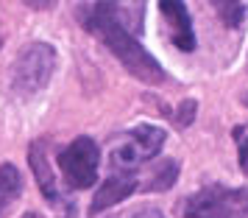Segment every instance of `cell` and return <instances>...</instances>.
Masks as SVG:
<instances>
[{
  "mask_svg": "<svg viewBox=\"0 0 248 218\" xmlns=\"http://www.w3.org/2000/svg\"><path fill=\"white\" fill-rule=\"evenodd\" d=\"M98 165H101V149L92 137L73 140L59 154V168H62L64 182L70 187H78V190L90 187L98 179Z\"/></svg>",
  "mask_w": 248,
  "mask_h": 218,
  "instance_id": "cell-5",
  "label": "cell"
},
{
  "mask_svg": "<svg viewBox=\"0 0 248 218\" xmlns=\"http://www.w3.org/2000/svg\"><path fill=\"white\" fill-rule=\"evenodd\" d=\"M12 70H14L12 81H14V87H17V92L34 95L53 76V70H56V50L47 42H34V45H28L17 56Z\"/></svg>",
  "mask_w": 248,
  "mask_h": 218,
  "instance_id": "cell-4",
  "label": "cell"
},
{
  "mask_svg": "<svg viewBox=\"0 0 248 218\" xmlns=\"http://www.w3.org/2000/svg\"><path fill=\"white\" fill-rule=\"evenodd\" d=\"M217 12L223 17V23L232 25V28L246 20V6L243 3H217Z\"/></svg>",
  "mask_w": 248,
  "mask_h": 218,
  "instance_id": "cell-11",
  "label": "cell"
},
{
  "mask_svg": "<svg viewBox=\"0 0 248 218\" xmlns=\"http://www.w3.org/2000/svg\"><path fill=\"white\" fill-rule=\"evenodd\" d=\"M78 14L84 20V25L90 28L92 34L101 36L103 45L123 62V67L134 79L145 81V84H162L165 81L162 65L137 42V36L123 25V20H120V3H92V6H84Z\"/></svg>",
  "mask_w": 248,
  "mask_h": 218,
  "instance_id": "cell-1",
  "label": "cell"
},
{
  "mask_svg": "<svg viewBox=\"0 0 248 218\" xmlns=\"http://www.w3.org/2000/svg\"><path fill=\"white\" fill-rule=\"evenodd\" d=\"M23 190V182H20V173L14 165H0V218L9 216L12 204L17 201V196Z\"/></svg>",
  "mask_w": 248,
  "mask_h": 218,
  "instance_id": "cell-10",
  "label": "cell"
},
{
  "mask_svg": "<svg viewBox=\"0 0 248 218\" xmlns=\"http://www.w3.org/2000/svg\"><path fill=\"white\" fill-rule=\"evenodd\" d=\"M232 137H234V143H237L240 165H243V171L248 173V123H243V126H237L234 132H232Z\"/></svg>",
  "mask_w": 248,
  "mask_h": 218,
  "instance_id": "cell-12",
  "label": "cell"
},
{
  "mask_svg": "<svg viewBox=\"0 0 248 218\" xmlns=\"http://www.w3.org/2000/svg\"><path fill=\"white\" fill-rule=\"evenodd\" d=\"M187 218H248V187L209 184L184 201Z\"/></svg>",
  "mask_w": 248,
  "mask_h": 218,
  "instance_id": "cell-3",
  "label": "cell"
},
{
  "mask_svg": "<svg viewBox=\"0 0 248 218\" xmlns=\"http://www.w3.org/2000/svg\"><path fill=\"white\" fill-rule=\"evenodd\" d=\"M192 117H195V101H184L179 109V126H187V123H192Z\"/></svg>",
  "mask_w": 248,
  "mask_h": 218,
  "instance_id": "cell-13",
  "label": "cell"
},
{
  "mask_svg": "<svg viewBox=\"0 0 248 218\" xmlns=\"http://www.w3.org/2000/svg\"><path fill=\"white\" fill-rule=\"evenodd\" d=\"M246 103H248V95H246Z\"/></svg>",
  "mask_w": 248,
  "mask_h": 218,
  "instance_id": "cell-15",
  "label": "cell"
},
{
  "mask_svg": "<svg viewBox=\"0 0 248 218\" xmlns=\"http://www.w3.org/2000/svg\"><path fill=\"white\" fill-rule=\"evenodd\" d=\"M131 218H165L159 210H140V213H134Z\"/></svg>",
  "mask_w": 248,
  "mask_h": 218,
  "instance_id": "cell-14",
  "label": "cell"
},
{
  "mask_svg": "<svg viewBox=\"0 0 248 218\" xmlns=\"http://www.w3.org/2000/svg\"><path fill=\"white\" fill-rule=\"evenodd\" d=\"M176 176H179V162L176 160H162L159 165L151 168L148 176H140V190H168L176 184Z\"/></svg>",
  "mask_w": 248,
  "mask_h": 218,
  "instance_id": "cell-9",
  "label": "cell"
},
{
  "mask_svg": "<svg viewBox=\"0 0 248 218\" xmlns=\"http://www.w3.org/2000/svg\"><path fill=\"white\" fill-rule=\"evenodd\" d=\"M134 190H140V176H137V173H112V176L101 184V190L95 193L92 213H101L106 207L123 201L125 196H131Z\"/></svg>",
  "mask_w": 248,
  "mask_h": 218,
  "instance_id": "cell-8",
  "label": "cell"
},
{
  "mask_svg": "<svg viewBox=\"0 0 248 218\" xmlns=\"http://www.w3.org/2000/svg\"><path fill=\"white\" fill-rule=\"evenodd\" d=\"M159 12L168 20L170 42L179 48V50H192V48H195V36H192V20H190L187 6H184V3L165 0V3H159Z\"/></svg>",
  "mask_w": 248,
  "mask_h": 218,
  "instance_id": "cell-7",
  "label": "cell"
},
{
  "mask_svg": "<svg viewBox=\"0 0 248 218\" xmlns=\"http://www.w3.org/2000/svg\"><path fill=\"white\" fill-rule=\"evenodd\" d=\"M28 162H31V171H34V179L39 182V190L45 193V199L50 201L53 210H59L64 218H73V199H70L56 182V173H53V165H50V157H47V143L45 140H36L31 151H28Z\"/></svg>",
  "mask_w": 248,
  "mask_h": 218,
  "instance_id": "cell-6",
  "label": "cell"
},
{
  "mask_svg": "<svg viewBox=\"0 0 248 218\" xmlns=\"http://www.w3.org/2000/svg\"><path fill=\"white\" fill-rule=\"evenodd\" d=\"M165 137H168L165 129L151 126V123L131 129V132L123 134V137L112 146V151H109V165H112V171L114 173H134L142 162L154 160L159 151H162Z\"/></svg>",
  "mask_w": 248,
  "mask_h": 218,
  "instance_id": "cell-2",
  "label": "cell"
}]
</instances>
